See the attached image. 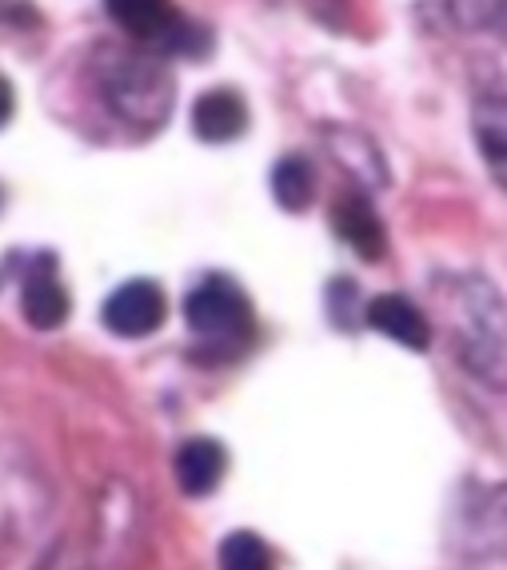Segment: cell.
<instances>
[{
    "label": "cell",
    "mask_w": 507,
    "mask_h": 570,
    "mask_svg": "<svg viewBox=\"0 0 507 570\" xmlns=\"http://www.w3.org/2000/svg\"><path fill=\"white\" fill-rule=\"evenodd\" d=\"M456 352L476 380L507 391V304L484 276L456 287Z\"/></svg>",
    "instance_id": "6da1fadb"
},
{
    "label": "cell",
    "mask_w": 507,
    "mask_h": 570,
    "mask_svg": "<svg viewBox=\"0 0 507 570\" xmlns=\"http://www.w3.org/2000/svg\"><path fill=\"white\" fill-rule=\"evenodd\" d=\"M100 85H105L113 112L125 116L128 124H140V128H156L168 116V105H173L168 72L153 60L133 57V52H120V57L108 60Z\"/></svg>",
    "instance_id": "7a4b0ae2"
},
{
    "label": "cell",
    "mask_w": 507,
    "mask_h": 570,
    "mask_svg": "<svg viewBox=\"0 0 507 570\" xmlns=\"http://www.w3.org/2000/svg\"><path fill=\"white\" fill-rule=\"evenodd\" d=\"M184 320L208 343H240L252 332V304L228 276H204L184 299Z\"/></svg>",
    "instance_id": "3957f363"
},
{
    "label": "cell",
    "mask_w": 507,
    "mask_h": 570,
    "mask_svg": "<svg viewBox=\"0 0 507 570\" xmlns=\"http://www.w3.org/2000/svg\"><path fill=\"white\" fill-rule=\"evenodd\" d=\"M105 327L120 340H144L164 324L168 299L153 279H128L105 299Z\"/></svg>",
    "instance_id": "277c9868"
},
{
    "label": "cell",
    "mask_w": 507,
    "mask_h": 570,
    "mask_svg": "<svg viewBox=\"0 0 507 570\" xmlns=\"http://www.w3.org/2000/svg\"><path fill=\"white\" fill-rule=\"evenodd\" d=\"M68 299L65 284L57 279V259L52 256H37L25 272V287H20V312L37 332H52L68 320Z\"/></svg>",
    "instance_id": "5b68a950"
},
{
    "label": "cell",
    "mask_w": 507,
    "mask_h": 570,
    "mask_svg": "<svg viewBox=\"0 0 507 570\" xmlns=\"http://www.w3.org/2000/svg\"><path fill=\"white\" fill-rule=\"evenodd\" d=\"M471 559H496L507 554V487H488L468 503L464 514Z\"/></svg>",
    "instance_id": "8992f818"
},
{
    "label": "cell",
    "mask_w": 507,
    "mask_h": 570,
    "mask_svg": "<svg viewBox=\"0 0 507 570\" xmlns=\"http://www.w3.org/2000/svg\"><path fill=\"white\" fill-rule=\"evenodd\" d=\"M248 128V105L232 88H208L192 105V132L204 144H228Z\"/></svg>",
    "instance_id": "52a82bcc"
},
{
    "label": "cell",
    "mask_w": 507,
    "mask_h": 570,
    "mask_svg": "<svg viewBox=\"0 0 507 570\" xmlns=\"http://www.w3.org/2000/svg\"><path fill=\"white\" fill-rule=\"evenodd\" d=\"M332 224H335V236L344 239L355 256H364V259L383 256L388 236H383V224H380V216H376V208L360 196V191H348V196L335 200Z\"/></svg>",
    "instance_id": "ba28073f"
},
{
    "label": "cell",
    "mask_w": 507,
    "mask_h": 570,
    "mask_svg": "<svg viewBox=\"0 0 507 570\" xmlns=\"http://www.w3.org/2000/svg\"><path fill=\"white\" fill-rule=\"evenodd\" d=\"M368 327H376L380 335L396 340L400 347H412V352H423L431 343V327L423 320V312L412 304V299H403V295H376L372 304L364 312Z\"/></svg>",
    "instance_id": "9c48e42d"
},
{
    "label": "cell",
    "mask_w": 507,
    "mask_h": 570,
    "mask_svg": "<svg viewBox=\"0 0 507 570\" xmlns=\"http://www.w3.org/2000/svg\"><path fill=\"white\" fill-rule=\"evenodd\" d=\"M228 471V451L216 439H188L176 451V483L188 499H204Z\"/></svg>",
    "instance_id": "30bf717a"
},
{
    "label": "cell",
    "mask_w": 507,
    "mask_h": 570,
    "mask_svg": "<svg viewBox=\"0 0 507 570\" xmlns=\"http://www.w3.org/2000/svg\"><path fill=\"white\" fill-rule=\"evenodd\" d=\"M108 17L136 40H156L164 45L168 32L176 29V9L173 0H105Z\"/></svg>",
    "instance_id": "8fae6325"
},
{
    "label": "cell",
    "mask_w": 507,
    "mask_h": 570,
    "mask_svg": "<svg viewBox=\"0 0 507 570\" xmlns=\"http://www.w3.org/2000/svg\"><path fill=\"white\" fill-rule=\"evenodd\" d=\"M476 144L488 164L491 180L507 188V105L504 100H484L476 108Z\"/></svg>",
    "instance_id": "7c38bea8"
},
{
    "label": "cell",
    "mask_w": 507,
    "mask_h": 570,
    "mask_svg": "<svg viewBox=\"0 0 507 570\" xmlns=\"http://www.w3.org/2000/svg\"><path fill=\"white\" fill-rule=\"evenodd\" d=\"M272 196H276L280 208L287 212H304L316 196V176H312V164L304 156H284V160L272 168Z\"/></svg>",
    "instance_id": "4fadbf2b"
},
{
    "label": "cell",
    "mask_w": 507,
    "mask_h": 570,
    "mask_svg": "<svg viewBox=\"0 0 507 570\" xmlns=\"http://www.w3.org/2000/svg\"><path fill=\"white\" fill-rule=\"evenodd\" d=\"M221 570H276V554L260 534L252 531H232L221 542Z\"/></svg>",
    "instance_id": "5bb4252c"
},
{
    "label": "cell",
    "mask_w": 507,
    "mask_h": 570,
    "mask_svg": "<svg viewBox=\"0 0 507 570\" xmlns=\"http://www.w3.org/2000/svg\"><path fill=\"white\" fill-rule=\"evenodd\" d=\"M499 4H504V0H448L451 17L460 20L464 29H484V24H496Z\"/></svg>",
    "instance_id": "9a60e30c"
},
{
    "label": "cell",
    "mask_w": 507,
    "mask_h": 570,
    "mask_svg": "<svg viewBox=\"0 0 507 570\" xmlns=\"http://www.w3.org/2000/svg\"><path fill=\"white\" fill-rule=\"evenodd\" d=\"M37 570H88V562L80 559V551H72L68 542H60V547H52V551L45 554V562H40Z\"/></svg>",
    "instance_id": "2e32d148"
},
{
    "label": "cell",
    "mask_w": 507,
    "mask_h": 570,
    "mask_svg": "<svg viewBox=\"0 0 507 570\" xmlns=\"http://www.w3.org/2000/svg\"><path fill=\"white\" fill-rule=\"evenodd\" d=\"M12 108H17V96H12V85L0 77V128L12 120Z\"/></svg>",
    "instance_id": "e0dca14e"
},
{
    "label": "cell",
    "mask_w": 507,
    "mask_h": 570,
    "mask_svg": "<svg viewBox=\"0 0 507 570\" xmlns=\"http://www.w3.org/2000/svg\"><path fill=\"white\" fill-rule=\"evenodd\" d=\"M496 24H504V29H507V0L499 4V20H496Z\"/></svg>",
    "instance_id": "ac0fdd59"
}]
</instances>
